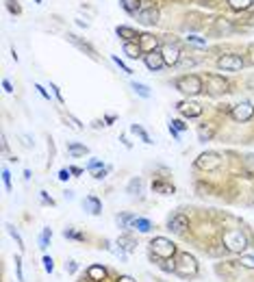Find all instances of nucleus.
<instances>
[{
  "mask_svg": "<svg viewBox=\"0 0 254 282\" xmlns=\"http://www.w3.org/2000/svg\"><path fill=\"white\" fill-rule=\"evenodd\" d=\"M7 230H9V235H11V236H13V239H15V243H18V248H20V252H24V241H22V236H20V235H18V230H15V228H13V226H9V224H7Z\"/></svg>",
  "mask_w": 254,
  "mask_h": 282,
  "instance_id": "nucleus-33",
  "label": "nucleus"
},
{
  "mask_svg": "<svg viewBox=\"0 0 254 282\" xmlns=\"http://www.w3.org/2000/svg\"><path fill=\"white\" fill-rule=\"evenodd\" d=\"M87 276H89V280H94V282H102L106 278V269L102 265H91L87 269Z\"/></svg>",
  "mask_w": 254,
  "mask_h": 282,
  "instance_id": "nucleus-17",
  "label": "nucleus"
},
{
  "mask_svg": "<svg viewBox=\"0 0 254 282\" xmlns=\"http://www.w3.org/2000/svg\"><path fill=\"white\" fill-rule=\"evenodd\" d=\"M87 167L91 169V172H94V169L102 167V163H100V161H98V159H91V161H89V165H87Z\"/></svg>",
  "mask_w": 254,
  "mask_h": 282,
  "instance_id": "nucleus-44",
  "label": "nucleus"
},
{
  "mask_svg": "<svg viewBox=\"0 0 254 282\" xmlns=\"http://www.w3.org/2000/svg\"><path fill=\"white\" fill-rule=\"evenodd\" d=\"M217 68L226 70V72H237V70L243 68V59L239 54H224V57L217 61Z\"/></svg>",
  "mask_w": 254,
  "mask_h": 282,
  "instance_id": "nucleus-6",
  "label": "nucleus"
},
{
  "mask_svg": "<svg viewBox=\"0 0 254 282\" xmlns=\"http://www.w3.org/2000/svg\"><path fill=\"white\" fill-rule=\"evenodd\" d=\"M176 109H178L182 115H187V118H198V115H202V107L196 102H178Z\"/></svg>",
  "mask_w": 254,
  "mask_h": 282,
  "instance_id": "nucleus-13",
  "label": "nucleus"
},
{
  "mask_svg": "<svg viewBox=\"0 0 254 282\" xmlns=\"http://www.w3.org/2000/svg\"><path fill=\"white\" fill-rule=\"evenodd\" d=\"M2 183L7 191H11V174H9V169H2Z\"/></svg>",
  "mask_w": 254,
  "mask_h": 282,
  "instance_id": "nucleus-37",
  "label": "nucleus"
},
{
  "mask_svg": "<svg viewBox=\"0 0 254 282\" xmlns=\"http://www.w3.org/2000/svg\"><path fill=\"white\" fill-rule=\"evenodd\" d=\"M35 89H37V92H39V94H42V95H44V98H46V100H50V94H48V92H46V89L42 87V85H35Z\"/></svg>",
  "mask_w": 254,
  "mask_h": 282,
  "instance_id": "nucleus-46",
  "label": "nucleus"
},
{
  "mask_svg": "<svg viewBox=\"0 0 254 282\" xmlns=\"http://www.w3.org/2000/svg\"><path fill=\"white\" fill-rule=\"evenodd\" d=\"M224 245L230 252H243L250 245V241H248V236L241 233V230H228L224 235Z\"/></svg>",
  "mask_w": 254,
  "mask_h": 282,
  "instance_id": "nucleus-3",
  "label": "nucleus"
},
{
  "mask_svg": "<svg viewBox=\"0 0 254 282\" xmlns=\"http://www.w3.org/2000/svg\"><path fill=\"white\" fill-rule=\"evenodd\" d=\"M161 54H163V61L165 65H178L180 63V48L176 46V44H165L163 48H161Z\"/></svg>",
  "mask_w": 254,
  "mask_h": 282,
  "instance_id": "nucleus-7",
  "label": "nucleus"
},
{
  "mask_svg": "<svg viewBox=\"0 0 254 282\" xmlns=\"http://www.w3.org/2000/svg\"><path fill=\"white\" fill-rule=\"evenodd\" d=\"M68 42H70V44H74V46H76V48H78V50H83V52H87V54H89V57H91V59H94V61H96V59H98V54H96V50H94V48H91V46H89V44H87V42H80V39H78V37H76V35H68Z\"/></svg>",
  "mask_w": 254,
  "mask_h": 282,
  "instance_id": "nucleus-15",
  "label": "nucleus"
},
{
  "mask_svg": "<svg viewBox=\"0 0 254 282\" xmlns=\"http://www.w3.org/2000/svg\"><path fill=\"white\" fill-rule=\"evenodd\" d=\"M76 269H78V265H76L74 260H68V263H65V271H68V274H76Z\"/></svg>",
  "mask_w": 254,
  "mask_h": 282,
  "instance_id": "nucleus-42",
  "label": "nucleus"
},
{
  "mask_svg": "<svg viewBox=\"0 0 254 282\" xmlns=\"http://www.w3.org/2000/svg\"><path fill=\"white\" fill-rule=\"evenodd\" d=\"M118 35H120V37H124L126 42H137V37H139V35H137L133 28H128V26H118Z\"/></svg>",
  "mask_w": 254,
  "mask_h": 282,
  "instance_id": "nucleus-23",
  "label": "nucleus"
},
{
  "mask_svg": "<svg viewBox=\"0 0 254 282\" xmlns=\"http://www.w3.org/2000/svg\"><path fill=\"white\" fill-rule=\"evenodd\" d=\"M163 65H165V61H163V54H161V52H156V50H154V52L146 54V68H148L150 72H159Z\"/></svg>",
  "mask_w": 254,
  "mask_h": 282,
  "instance_id": "nucleus-11",
  "label": "nucleus"
},
{
  "mask_svg": "<svg viewBox=\"0 0 254 282\" xmlns=\"http://www.w3.org/2000/svg\"><path fill=\"white\" fill-rule=\"evenodd\" d=\"M200 141H209L211 139V135H213V130H206V128H200Z\"/></svg>",
  "mask_w": 254,
  "mask_h": 282,
  "instance_id": "nucleus-41",
  "label": "nucleus"
},
{
  "mask_svg": "<svg viewBox=\"0 0 254 282\" xmlns=\"http://www.w3.org/2000/svg\"><path fill=\"white\" fill-rule=\"evenodd\" d=\"M135 215L133 213H122V215H118V217H115V221H118V226L120 228H130V226H135Z\"/></svg>",
  "mask_w": 254,
  "mask_h": 282,
  "instance_id": "nucleus-21",
  "label": "nucleus"
},
{
  "mask_svg": "<svg viewBox=\"0 0 254 282\" xmlns=\"http://www.w3.org/2000/svg\"><path fill=\"white\" fill-rule=\"evenodd\" d=\"M130 87H133V89H135V94H139L141 98H150V95H152L150 87H148V85H144V83H133Z\"/></svg>",
  "mask_w": 254,
  "mask_h": 282,
  "instance_id": "nucleus-24",
  "label": "nucleus"
},
{
  "mask_svg": "<svg viewBox=\"0 0 254 282\" xmlns=\"http://www.w3.org/2000/svg\"><path fill=\"white\" fill-rule=\"evenodd\" d=\"M42 200H44V204H50V206H54V200L50 198V195L46 193V191H42Z\"/></svg>",
  "mask_w": 254,
  "mask_h": 282,
  "instance_id": "nucleus-45",
  "label": "nucleus"
},
{
  "mask_svg": "<svg viewBox=\"0 0 254 282\" xmlns=\"http://www.w3.org/2000/svg\"><path fill=\"white\" fill-rule=\"evenodd\" d=\"M50 89H52V92H54V95H57V100H59V102L63 104V98H61V92H59V87H57V85H50Z\"/></svg>",
  "mask_w": 254,
  "mask_h": 282,
  "instance_id": "nucleus-47",
  "label": "nucleus"
},
{
  "mask_svg": "<svg viewBox=\"0 0 254 282\" xmlns=\"http://www.w3.org/2000/svg\"><path fill=\"white\" fill-rule=\"evenodd\" d=\"M44 269L48 271V274H52V271H54V260L50 258V256H44Z\"/></svg>",
  "mask_w": 254,
  "mask_h": 282,
  "instance_id": "nucleus-35",
  "label": "nucleus"
},
{
  "mask_svg": "<svg viewBox=\"0 0 254 282\" xmlns=\"http://www.w3.org/2000/svg\"><path fill=\"white\" fill-rule=\"evenodd\" d=\"M206 85H209V94L211 95H217V94L226 92V80L222 78V76H217V74L206 76Z\"/></svg>",
  "mask_w": 254,
  "mask_h": 282,
  "instance_id": "nucleus-10",
  "label": "nucleus"
},
{
  "mask_svg": "<svg viewBox=\"0 0 254 282\" xmlns=\"http://www.w3.org/2000/svg\"><path fill=\"white\" fill-rule=\"evenodd\" d=\"M228 4L232 9H237V11H246V9L252 7V0H228Z\"/></svg>",
  "mask_w": 254,
  "mask_h": 282,
  "instance_id": "nucleus-25",
  "label": "nucleus"
},
{
  "mask_svg": "<svg viewBox=\"0 0 254 282\" xmlns=\"http://www.w3.org/2000/svg\"><path fill=\"white\" fill-rule=\"evenodd\" d=\"M109 169H111V167H98V169H94V178H96V180H102Z\"/></svg>",
  "mask_w": 254,
  "mask_h": 282,
  "instance_id": "nucleus-38",
  "label": "nucleus"
},
{
  "mask_svg": "<svg viewBox=\"0 0 254 282\" xmlns=\"http://www.w3.org/2000/svg\"><path fill=\"white\" fill-rule=\"evenodd\" d=\"M50 239H52V230H50V228H44L42 235H39V248H42V250L48 248Z\"/></svg>",
  "mask_w": 254,
  "mask_h": 282,
  "instance_id": "nucleus-28",
  "label": "nucleus"
},
{
  "mask_svg": "<svg viewBox=\"0 0 254 282\" xmlns=\"http://www.w3.org/2000/svg\"><path fill=\"white\" fill-rule=\"evenodd\" d=\"M70 172H72V174H83V169H80V167H70Z\"/></svg>",
  "mask_w": 254,
  "mask_h": 282,
  "instance_id": "nucleus-53",
  "label": "nucleus"
},
{
  "mask_svg": "<svg viewBox=\"0 0 254 282\" xmlns=\"http://www.w3.org/2000/svg\"><path fill=\"white\" fill-rule=\"evenodd\" d=\"M135 228L139 230V233H150V230H152V221L144 219V217H137L135 219Z\"/></svg>",
  "mask_w": 254,
  "mask_h": 282,
  "instance_id": "nucleus-27",
  "label": "nucleus"
},
{
  "mask_svg": "<svg viewBox=\"0 0 254 282\" xmlns=\"http://www.w3.org/2000/svg\"><path fill=\"white\" fill-rule=\"evenodd\" d=\"M122 2V7L126 9L128 13H139L141 9H139V0H120Z\"/></svg>",
  "mask_w": 254,
  "mask_h": 282,
  "instance_id": "nucleus-26",
  "label": "nucleus"
},
{
  "mask_svg": "<svg viewBox=\"0 0 254 282\" xmlns=\"http://www.w3.org/2000/svg\"><path fill=\"white\" fill-rule=\"evenodd\" d=\"M170 126H174L176 130H185V128H187V124L180 122V119H174V122H170Z\"/></svg>",
  "mask_w": 254,
  "mask_h": 282,
  "instance_id": "nucleus-43",
  "label": "nucleus"
},
{
  "mask_svg": "<svg viewBox=\"0 0 254 282\" xmlns=\"http://www.w3.org/2000/svg\"><path fill=\"white\" fill-rule=\"evenodd\" d=\"M63 236H65V239H74V241H85V235L83 233H76L74 228H65L63 230Z\"/></svg>",
  "mask_w": 254,
  "mask_h": 282,
  "instance_id": "nucleus-32",
  "label": "nucleus"
},
{
  "mask_svg": "<svg viewBox=\"0 0 254 282\" xmlns=\"http://www.w3.org/2000/svg\"><path fill=\"white\" fill-rule=\"evenodd\" d=\"M118 245H120L122 252H126V254H130V252L137 250V241H135L130 235H122V236H118Z\"/></svg>",
  "mask_w": 254,
  "mask_h": 282,
  "instance_id": "nucleus-16",
  "label": "nucleus"
},
{
  "mask_svg": "<svg viewBox=\"0 0 254 282\" xmlns=\"http://www.w3.org/2000/svg\"><path fill=\"white\" fill-rule=\"evenodd\" d=\"M182 65H185V68H189V65H196L198 61H196V59H185V61H180Z\"/></svg>",
  "mask_w": 254,
  "mask_h": 282,
  "instance_id": "nucleus-50",
  "label": "nucleus"
},
{
  "mask_svg": "<svg viewBox=\"0 0 254 282\" xmlns=\"http://www.w3.org/2000/svg\"><path fill=\"white\" fill-rule=\"evenodd\" d=\"M170 133H172V137H174V139H180L178 130H176V128H174V126H170Z\"/></svg>",
  "mask_w": 254,
  "mask_h": 282,
  "instance_id": "nucleus-52",
  "label": "nucleus"
},
{
  "mask_svg": "<svg viewBox=\"0 0 254 282\" xmlns=\"http://www.w3.org/2000/svg\"><path fill=\"white\" fill-rule=\"evenodd\" d=\"M115 122V118H113V115H106V126H109V124H113Z\"/></svg>",
  "mask_w": 254,
  "mask_h": 282,
  "instance_id": "nucleus-54",
  "label": "nucleus"
},
{
  "mask_svg": "<svg viewBox=\"0 0 254 282\" xmlns=\"http://www.w3.org/2000/svg\"><path fill=\"white\" fill-rule=\"evenodd\" d=\"M2 87H4V92H9V94H11V92H13L11 83H9V80H7V78H4V80H2Z\"/></svg>",
  "mask_w": 254,
  "mask_h": 282,
  "instance_id": "nucleus-49",
  "label": "nucleus"
},
{
  "mask_svg": "<svg viewBox=\"0 0 254 282\" xmlns=\"http://www.w3.org/2000/svg\"><path fill=\"white\" fill-rule=\"evenodd\" d=\"M150 252L156 256V258H172V256L176 254V245L172 243L170 239H165V236H156V239L150 241Z\"/></svg>",
  "mask_w": 254,
  "mask_h": 282,
  "instance_id": "nucleus-2",
  "label": "nucleus"
},
{
  "mask_svg": "<svg viewBox=\"0 0 254 282\" xmlns=\"http://www.w3.org/2000/svg\"><path fill=\"white\" fill-rule=\"evenodd\" d=\"M174 274H178L180 278H194V276H198V263L189 252H182L178 256V263L174 267Z\"/></svg>",
  "mask_w": 254,
  "mask_h": 282,
  "instance_id": "nucleus-1",
  "label": "nucleus"
},
{
  "mask_svg": "<svg viewBox=\"0 0 254 282\" xmlns=\"http://www.w3.org/2000/svg\"><path fill=\"white\" fill-rule=\"evenodd\" d=\"M176 87L187 95H196V94L202 92V80L198 76H194V74H191V76H180L176 80Z\"/></svg>",
  "mask_w": 254,
  "mask_h": 282,
  "instance_id": "nucleus-4",
  "label": "nucleus"
},
{
  "mask_svg": "<svg viewBox=\"0 0 254 282\" xmlns=\"http://www.w3.org/2000/svg\"><path fill=\"white\" fill-rule=\"evenodd\" d=\"M137 20H139L141 24H156L159 22V11H156L154 7H150V9H141L139 13H137Z\"/></svg>",
  "mask_w": 254,
  "mask_h": 282,
  "instance_id": "nucleus-12",
  "label": "nucleus"
},
{
  "mask_svg": "<svg viewBox=\"0 0 254 282\" xmlns=\"http://www.w3.org/2000/svg\"><path fill=\"white\" fill-rule=\"evenodd\" d=\"M15 269H18V280H20V282H26V280H24V271H22V258H20V256H15Z\"/></svg>",
  "mask_w": 254,
  "mask_h": 282,
  "instance_id": "nucleus-34",
  "label": "nucleus"
},
{
  "mask_svg": "<svg viewBox=\"0 0 254 282\" xmlns=\"http://www.w3.org/2000/svg\"><path fill=\"white\" fill-rule=\"evenodd\" d=\"M113 63L118 65V68H120L124 74H130V68H128V65H124V63H122V61H120V57H115V54H113Z\"/></svg>",
  "mask_w": 254,
  "mask_h": 282,
  "instance_id": "nucleus-39",
  "label": "nucleus"
},
{
  "mask_svg": "<svg viewBox=\"0 0 254 282\" xmlns=\"http://www.w3.org/2000/svg\"><path fill=\"white\" fill-rule=\"evenodd\" d=\"M65 198H68V200H74V191H65Z\"/></svg>",
  "mask_w": 254,
  "mask_h": 282,
  "instance_id": "nucleus-55",
  "label": "nucleus"
},
{
  "mask_svg": "<svg viewBox=\"0 0 254 282\" xmlns=\"http://www.w3.org/2000/svg\"><path fill=\"white\" fill-rule=\"evenodd\" d=\"M252 115H254V107L250 102H241L232 109V119H237V122H248Z\"/></svg>",
  "mask_w": 254,
  "mask_h": 282,
  "instance_id": "nucleus-8",
  "label": "nucleus"
},
{
  "mask_svg": "<svg viewBox=\"0 0 254 282\" xmlns=\"http://www.w3.org/2000/svg\"><path fill=\"white\" fill-rule=\"evenodd\" d=\"M187 42H191V44H196V46H206V42L204 39H200V37H196V35H189V37H187Z\"/></svg>",
  "mask_w": 254,
  "mask_h": 282,
  "instance_id": "nucleus-40",
  "label": "nucleus"
},
{
  "mask_svg": "<svg viewBox=\"0 0 254 282\" xmlns=\"http://www.w3.org/2000/svg\"><path fill=\"white\" fill-rule=\"evenodd\" d=\"M130 130H133V133H135V135H139V137H141V141H144V143H152L150 135H148V133H146V130H144V128H141V126H139V124H133V126H130Z\"/></svg>",
  "mask_w": 254,
  "mask_h": 282,
  "instance_id": "nucleus-30",
  "label": "nucleus"
},
{
  "mask_svg": "<svg viewBox=\"0 0 254 282\" xmlns=\"http://www.w3.org/2000/svg\"><path fill=\"white\" fill-rule=\"evenodd\" d=\"M70 174H72L70 169H61V172H59V180H68V178H70Z\"/></svg>",
  "mask_w": 254,
  "mask_h": 282,
  "instance_id": "nucleus-48",
  "label": "nucleus"
},
{
  "mask_svg": "<svg viewBox=\"0 0 254 282\" xmlns=\"http://www.w3.org/2000/svg\"><path fill=\"white\" fill-rule=\"evenodd\" d=\"M220 165H222V159H220V154H215V152H204V154H200L198 161H196V167L206 169V172L217 169Z\"/></svg>",
  "mask_w": 254,
  "mask_h": 282,
  "instance_id": "nucleus-5",
  "label": "nucleus"
},
{
  "mask_svg": "<svg viewBox=\"0 0 254 282\" xmlns=\"http://www.w3.org/2000/svg\"><path fill=\"white\" fill-rule=\"evenodd\" d=\"M167 228L172 230V233H176V235H180V233H185L187 228H189V219L185 217V215H174V217H170V221H167Z\"/></svg>",
  "mask_w": 254,
  "mask_h": 282,
  "instance_id": "nucleus-9",
  "label": "nucleus"
},
{
  "mask_svg": "<svg viewBox=\"0 0 254 282\" xmlns=\"http://www.w3.org/2000/svg\"><path fill=\"white\" fill-rule=\"evenodd\" d=\"M139 37H141V44H139L141 50H146V52H154L156 44H159V42H156V37H152V35H148V33L139 35Z\"/></svg>",
  "mask_w": 254,
  "mask_h": 282,
  "instance_id": "nucleus-20",
  "label": "nucleus"
},
{
  "mask_svg": "<svg viewBox=\"0 0 254 282\" xmlns=\"http://www.w3.org/2000/svg\"><path fill=\"white\" fill-rule=\"evenodd\" d=\"M118 282H137V280H133V278H130V276H120Z\"/></svg>",
  "mask_w": 254,
  "mask_h": 282,
  "instance_id": "nucleus-51",
  "label": "nucleus"
},
{
  "mask_svg": "<svg viewBox=\"0 0 254 282\" xmlns=\"http://www.w3.org/2000/svg\"><path fill=\"white\" fill-rule=\"evenodd\" d=\"M152 191H154V193H161V195H172L176 189H174V185H170V183L154 180V183H152Z\"/></svg>",
  "mask_w": 254,
  "mask_h": 282,
  "instance_id": "nucleus-18",
  "label": "nucleus"
},
{
  "mask_svg": "<svg viewBox=\"0 0 254 282\" xmlns=\"http://www.w3.org/2000/svg\"><path fill=\"white\" fill-rule=\"evenodd\" d=\"M68 152L72 154V157H85V154L89 152V148H87V145H80V143H70Z\"/></svg>",
  "mask_w": 254,
  "mask_h": 282,
  "instance_id": "nucleus-22",
  "label": "nucleus"
},
{
  "mask_svg": "<svg viewBox=\"0 0 254 282\" xmlns=\"http://www.w3.org/2000/svg\"><path fill=\"white\" fill-rule=\"evenodd\" d=\"M243 169H246V174L254 178V154H248L246 159H243Z\"/></svg>",
  "mask_w": 254,
  "mask_h": 282,
  "instance_id": "nucleus-31",
  "label": "nucleus"
},
{
  "mask_svg": "<svg viewBox=\"0 0 254 282\" xmlns=\"http://www.w3.org/2000/svg\"><path fill=\"white\" fill-rule=\"evenodd\" d=\"M83 209L91 215H100L102 213V202H100L96 195H87V198L83 200Z\"/></svg>",
  "mask_w": 254,
  "mask_h": 282,
  "instance_id": "nucleus-14",
  "label": "nucleus"
},
{
  "mask_svg": "<svg viewBox=\"0 0 254 282\" xmlns=\"http://www.w3.org/2000/svg\"><path fill=\"white\" fill-rule=\"evenodd\" d=\"M124 54L128 59H139L141 57V46L137 42H126L124 44Z\"/></svg>",
  "mask_w": 254,
  "mask_h": 282,
  "instance_id": "nucleus-19",
  "label": "nucleus"
},
{
  "mask_svg": "<svg viewBox=\"0 0 254 282\" xmlns=\"http://www.w3.org/2000/svg\"><path fill=\"white\" fill-rule=\"evenodd\" d=\"M139 191H141V178H133L128 183V187H126V193H128V195H139Z\"/></svg>",
  "mask_w": 254,
  "mask_h": 282,
  "instance_id": "nucleus-29",
  "label": "nucleus"
},
{
  "mask_svg": "<svg viewBox=\"0 0 254 282\" xmlns=\"http://www.w3.org/2000/svg\"><path fill=\"white\" fill-rule=\"evenodd\" d=\"M239 263H241L243 267H248V269H254V256H241Z\"/></svg>",
  "mask_w": 254,
  "mask_h": 282,
  "instance_id": "nucleus-36",
  "label": "nucleus"
}]
</instances>
